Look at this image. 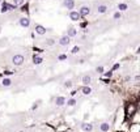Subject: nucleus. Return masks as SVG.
Wrapping results in <instances>:
<instances>
[{
	"label": "nucleus",
	"instance_id": "f257e3e1",
	"mask_svg": "<svg viewBox=\"0 0 140 132\" xmlns=\"http://www.w3.org/2000/svg\"><path fill=\"white\" fill-rule=\"evenodd\" d=\"M11 62H12V64L16 66V67H20L24 64V62H25V56L24 55H21V54H16L12 56V59H11Z\"/></svg>",
	"mask_w": 140,
	"mask_h": 132
},
{
	"label": "nucleus",
	"instance_id": "f03ea898",
	"mask_svg": "<svg viewBox=\"0 0 140 132\" xmlns=\"http://www.w3.org/2000/svg\"><path fill=\"white\" fill-rule=\"evenodd\" d=\"M77 12L80 13L81 18H83V17H88L90 14V7H89V5H83V7L77 10Z\"/></svg>",
	"mask_w": 140,
	"mask_h": 132
},
{
	"label": "nucleus",
	"instance_id": "7ed1b4c3",
	"mask_svg": "<svg viewBox=\"0 0 140 132\" xmlns=\"http://www.w3.org/2000/svg\"><path fill=\"white\" fill-rule=\"evenodd\" d=\"M0 5H2V7H0V12H2V13H7V12H9L11 9H15L16 8L13 4H8V3H5V2L2 3Z\"/></svg>",
	"mask_w": 140,
	"mask_h": 132
},
{
	"label": "nucleus",
	"instance_id": "20e7f679",
	"mask_svg": "<svg viewBox=\"0 0 140 132\" xmlns=\"http://www.w3.org/2000/svg\"><path fill=\"white\" fill-rule=\"evenodd\" d=\"M34 32H36L38 36H45L46 33H47V29L43 26V25H41V24H37L36 26H34Z\"/></svg>",
	"mask_w": 140,
	"mask_h": 132
},
{
	"label": "nucleus",
	"instance_id": "39448f33",
	"mask_svg": "<svg viewBox=\"0 0 140 132\" xmlns=\"http://www.w3.org/2000/svg\"><path fill=\"white\" fill-rule=\"evenodd\" d=\"M126 114L128 116H131V115H133V114H136V106L133 105V103H130L127 107H126Z\"/></svg>",
	"mask_w": 140,
	"mask_h": 132
},
{
	"label": "nucleus",
	"instance_id": "423d86ee",
	"mask_svg": "<svg viewBox=\"0 0 140 132\" xmlns=\"http://www.w3.org/2000/svg\"><path fill=\"white\" fill-rule=\"evenodd\" d=\"M19 24L22 28H29L30 26V18H29V17H21L19 20Z\"/></svg>",
	"mask_w": 140,
	"mask_h": 132
},
{
	"label": "nucleus",
	"instance_id": "0eeeda50",
	"mask_svg": "<svg viewBox=\"0 0 140 132\" xmlns=\"http://www.w3.org/2000/svg\"><path fill=\"white\" fill-rule=\"evenodd\" d=\"M68 16H69V18H71L72 21H80L81 20V16H80V13L77 12V10H71Z\"/></svg>",
	"mask_w": 140,
	"mask_h": 132
},
{
	"label": "nucleus",
	"instance_id": "6e6552de",
	"mask_svg": "<svg viewBox=\"0 0 140 132\" xmlns=\"http://www.w3.org/2000/svg\"><path fill=\"white\" fill-rule=\"evenodd\" d=\"M58 43H59L60 46H68L69 43H71V38L67 37V36H63V37H60L59 41H58Z\"/></svg>",
	"mask_w": 140,
	"mask_h": 132
},
{
	"label": "nucleus",
	"instance_id": "1a4fd4ad",
	"mask_svg": "<svg viewBox=\"0 0 140 132\" xmlns=\"http://www.w3.org/2000/svg\"><path fill=\"white\" fill-rule=\"evenodd\" d=\"M107 10H109V7H107L106 4H100V5L97 7V13H98V14H105Z\"/></svg>",
	"mask_w": 140,
	"mask_h": 132
},
{
	"label": "nucleus",
	"instance_id": "9d476101",
	"mask_svg": "<svg viewBox=\"0 0 140 132\" xmlns=\"http://www.w3.org/2000/svg\"><path fill=\"white\" fill-rule=\"evenodd\" d=\"M64 7L71 12V10L75 8V0H64Z\"/></svg>",
	"mask_w": 140,
	"mask_h": 132
},
{
	"label": "nucleus",
	"instance_id": "9b49d317",
	"mask_svg": "<svg viewBox=\"0 0 140 132\" xmlns=\"http://www.w3.org/2000/svg\"><path fill=\"white\" fill-rule=\"evenodd\" d=\"M81 130H83L84 132H92V131H93V124L84 122L83 124H81Z\"/></svg>",
	"mask_w": 140,
	"mask_h": 132
},
{
	"label": "nucleus",
	"instance_id": "f8f14e48",
	"mask_svg": "<svg viewBox=\"0 0 140 132\" xmlns=\"http://www.w3.org/2000/svg\"><path fill=\"white\" fill-rule=\"evenodd\" d=\"M55 105L56 106H63V105H66V98H64L63 96H58L56 98H55Z\"/></svg>",
	"mask_w": 140,
	"mask_h": 132
},
{
	"label": "nucleus",
	"instance_id": "ddd939ff",
	"mask_svg": "<svg viewBox=\"0 0 140 132\" xmlns=\"http://www.w3.org/2000/svg\"><path fill=\"white\" fill-rule=\"evenodd\" d=\"M66 36L69 37V38L76 37V36H77V29H76V28H69V29L67 30V34H66Z\"/></svg>",
	"mask_w": 140,
	"mask_h": 132
},
{
	"label": "nucleus",
	"instance_id": "4468645a",
	"mask_svg": "<svg viewBox=\"0 0 140 132\" xmlns=\"http://www.w3.org/2000/svg\"><path fill=\"white\" fill-rule=\"evenodd\" d=\"M42 62H43V58H42L41 55H34V56H33V64H34V66L42 64Z\"/></svg>",
	"mask_w": 140,
	"mask_h": 132
},
{
	"label": "nucleus",
	"instance_id": "2eb2a0df",
	"mask_svg": "<svg viewBox=\"0 0 140 132\" xmlns=\"http://www.w3.org/2000/svg\"><path fill=\"white\" fill-rule=\"evenodd\" d=\"M100 130H101V132H109V130H110V124H109L107 122L101 123V124H100Z\"/></svg>",
	"mask_w": 140,
	"mask_h": 132
},
{
	"label": "nucleus",
	"instance_id": "dca6fc26",
	"mask_svg": "<svg viewBox=\"0 0 140 132\" xmlns=\"http://www.w3.org/2000/svg\"><path fill=\"white\" fill-rule=\"evenodd\" d=\"M81 92H83L84 96H89L92 93V88L89 86V85H84V86L81 88Z\"/></svg>",
	"mask_w": 140,
	"mask_h": 132
},
{
	"label": "nucleus",
	"instance_id": "f3484780",
	"mask_svg": "<svg viewBox=\"0 0 140 132\" xmlns=\"http://www.w3.org/2000/svg\"><path fill=\"white\" fill-rule=\"evenodd\" d=\"M2 85H3V86H5V88H8V86L12 85V80H11L9 77H4L2 80Z\"/></svg>",
	"mask_w": 140,
	"mask_h": 132
},
{
	"label": "nucleus",
	"instance_id": "a211bd4d",
	"mask_svg": "<svg viewBox=\"0 0 140 132\" xmlns=\"http://www.w3.org/2000/svg\"><path fill=\"white\" fill-rule=\"evenodd\" d=\"M81 82H83L84 85H89L92 82V77L89 76V74H85V76H83V78H81Z\"/></svg>",
	"mask_w": 140,
	"mask_h": 132
},
{
	"label": "nucleus",
	"instance_id": "6ab92c4d",
	"mask_svg": "<svg viewBox=\"0 0 140 132\" xmlns=\"http://www.w3.org/2000/svg\"><path fill=\"white\" fill-rule=\"evenodd\" d=\"M127 9H128V5L126 3H119L118 4V12H124Z\"/></svg>",
	"mask_w": 140,
	"mask_h": 132
},
{
	"label": "nucleus",
	"instance_id": "aec40b11",
	"mask_svg": "<svg viewBox=\"0 0 140 132\" xmlns=\"http://www.w3.org/2000/svg\"><path fill=\"white\" fill-rule=\"evenodd\" d=\"M66 103H67V106H69V107H73V106L77 103V101H76V100H75L73 97H72V98H69V100H66Z\"/></svg>",
	"mask_w": 140,
	"mask_h": 132
},
{
	"label": "nucleus",
	"instance_id": "412c9836",
	"mask_svg": "<svg viewBox=\"0 0 140 132\" xmlns=\"http://www.w3.org/2000/svg\"><path fill=\"white\" fill-rule=\"evenodd\" d=\"M25 4V0H13V5L15 7H21Z\"/></svg>",
	"mask_w": 140,
	"mask_h": 132
},
{
	"label": "nucleus",
	"instance_id": "4be33fe9",
	"mask_svg": "<svg viewBox=\"0 0 140 132\" xmlns=\"http://www.w3.org/2000/svg\"><path fill=\"white\" fill-rule=\"evenodd\" d=\"M113 18H114V20H120V18H122V13L116 10V12H114V14H113Z\"/></svg>",
	"mask_w": 140,
	"mask_h": 132
},
{
	"label": "nucleus",
	"instance_id": "5701e85b",
	"mask_svg": "<svg viewBox=\"0 0 140 132\" xmlns=\"http://www.w3.org/2000/svg\"><path fill=\"white\" fill-rule=\"evenodd\" d=\"M56 42H55V39H52V38H50V39H47L46 41V46H54Z\"/></svg>",
	"mask_w": 140,
	"mask_h": 132
},
{
	"label": "nucleus",
	"instance_id": "b1692460",
	"mask_svg": "<svg viewBox=\"0 0 140 132\" xmlns=\"http://www.w3.org/2000/svg\"><path fill=\"white\" fill-rule=\"evenodd\" d=\"M77 52H80V46H75V47L71 50V54H77Z\"/></svg>",
	"mask_w": 140,
	"mask_h": 132
},
{
	"label": "nucleus",
	"instance_id": "393cba45",
	"mask_svg": "<svg viewBox=\"0 0 140 132\" xmlns=\"http://www.w3.org/2000/svg\"><path fill=\"white\" fill-rule=\"evenodd\" d=\"M58 60H60V62L67 60V55H66V54H60V55H58Z\"/></svg>",
	"mask_w": 140,
	"mask_h": 132
},
{
	"label": "nucleus",
	"instance_id": "a878e982",
	"mask_svg": "<svg viewBox=\"0 0 140 132\" xmlns=\"http://www.w3.org/2000/svg\"><path fill=\"white\" fill-rule=\"evenodd\" d=\"M72 81H71V80H67V81L66 82H64V86H66V88H72Z\"/></svg>",
	"mask_w": 140,
	"mask_h": 132
},
{
	"label": "nucleus",
	"instance_id": "bb28decb",
	"mask_svg": "<svg viewBox=\"0 0 140 132\" xmlns=\"http://www.w3.org/2000/svg\"><path fill=\"white\" fill-rule=\"evenodd\" d=\"M96 71H97L98 73H103V71H105V68H103L102 66H98V67L96 68Z\"/></svg>",
	"mask_w": 140,
	"mask_h": 132
},
{
	"label": "nucleus",
	"instance_id": "cd10ccee",
	"mask_svg": "<svg viewBox=\"0 0 140 132\" xmlns=\"http://www.w3.org/2000/svg\"><path fill=\"white\" fill-rule=\"evenodd\" d=\"M103 74H105V77H107V78H110V77H111V76H113V71H109V72H105Z\"/></svg>",
	"mask_w": 140,
	"mask_h": 132
},
{
	"label": "nucleus",
	"instance_id": "c85d7f7f",
	"mask_svg": "<svg viewBox=\"0 0 140 132\" xmlns=\"http://www.w3.org/2000/svg\"><path fill=\"white\" fill-rule=\"evenodd\" d=\"M13 73H15L13 71H5L4 72V74H7V76H11V74H13Z\"/></svg>",
	"mask_w": 140,
	"mask_h": 132
},
{
	"label": "nucleus",
	"instance_id": "c756f323",
	"mask_svg": "<svg viewBox=\"0 0 140 132\" xmlns=\"http://www.w3.org/2000/svg\"><path fill=\"white\" fill-rule=\"evenodd\" d=\"M38 108V103H34V105L32 106V111H34V110H37Z\"/></svg>",
	"mask_w": 140,
	"mask_h": 132
},
{
	"label": "nucleus",
	"instance_id": "7c9ffc66",
	"mask_svg": "<svg viewBox=\"0 0 140 132\" xmlns=\"http://www.w3.org/2000/svg\"><path fill=\"white\" fill-rule=\"evenodd\" d=\"M120 68V66L118 64V63H116V64H114V67H113V71H115V70H119Z\"/></svg>",
	"mask_w": 140,
	"mask_h": 132
},
{
	"label": "nucleus",
	"instance_id": "2f4dec72",
	"mask_svg": "<svg viewBox=\"0 0 140 132\" xmlns=\"http://www.w3.org/2000/svg\"><path fill=\"white\" fill-rule=\"evenodd\" d=\"M76 93H77V92H76V90H72V92H71V93H69V94H71V96L73 97V96H75V94H76Z\"/></svg>",
	"mask_w": 140,
	"mask_h": 132
},
{
	"label": "nucleus",
	"instance_id": "473e14b6",
	"mask_svg": "<svg viewBox=\"0 0 140 132\" xmlns=\"http://www.w3.org/2000/svg\"><path fill=\"white\" fill-rule=\"evenodd\" d=\"M2 3H3V0H0V4H2Z\"/></svg>",
	"mask_w": 140,
	"mask_h": 132
},
{
	"label": "nucleus",
	"instance_id": "72a5a7b5",
	"mask_svg": "<svg viewBox=\"0 0 140 132\" xmlns=\"http://www.w3.org/2000/svg\"><path fill=\"white\" fill-rule=\"evenodd\" d=\"M19 132H25V131H19Z\"/></svg>",
	"mask_w": 140,
	"mask_h": 132
}]
</instances>
